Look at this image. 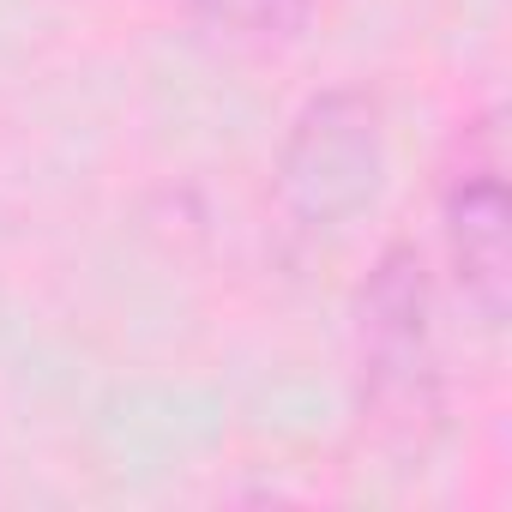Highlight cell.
Listing matches in <instances>:
<instances>
[{"mask_svg": "<svg viewBox=\"0 0 512 512\" xmlns=\"http://www.w3.org/2000/svg\"><path fill=\"white\" fill-rule=\"evenodd\" d=\"M434 278L422 247L392 241L362 296H356V380L362 416L386 434H422L440 422V326H434Z\"/></svg>", "mask_w": 512, "mask_h": 512, "instance_id": "6da1fadb", "label": "cell"}, {"mask_svg": "<svg viewBox=\"0 0 512 512\" xmlns=\"http://www.w3.org/2000/svg\"><path fill=\"white\" fill-rule=\"evenodd\" d=\"M506 217H512L506 211V115L500 103H482L470 121H458L446 169H440V247H446L458 302L488 332H500L506 296H512V223Z\"/></svg>", "mask_w": 512, "mask_h": 512, "instance_id": "7a4b0ae2", "label": "cell"}, {"mask_svg": "<svg viewBox=\"0 0 512 512\" xmlns=\"http://www.w3.org/2000/svg\"><path fill=\"white\" fill-rule=\"evenodd\" d=\"M380 169H386L380 103L356 85H338L296 115L278 157V199L302 229H338L380 193Z\"/></svg>", "mask_w": 512, "mask_h": 512, "instance_id": "3957f363", "label": "cell"}, {"mask_svg": "<svg viewBox=\"0 0 512 512\" xmlns=\"http://www.w3.org/2000/svg\"><path fill=\"white\" fill-rule=\"evenodd\" d=\"M314 0H187V19L205 43L235 55H266L302 37Z\"/></svg>", "mask_w": 512, "mask_h": 512, "instance_id": "277c9868", "label": "cell"}]
</instances>
